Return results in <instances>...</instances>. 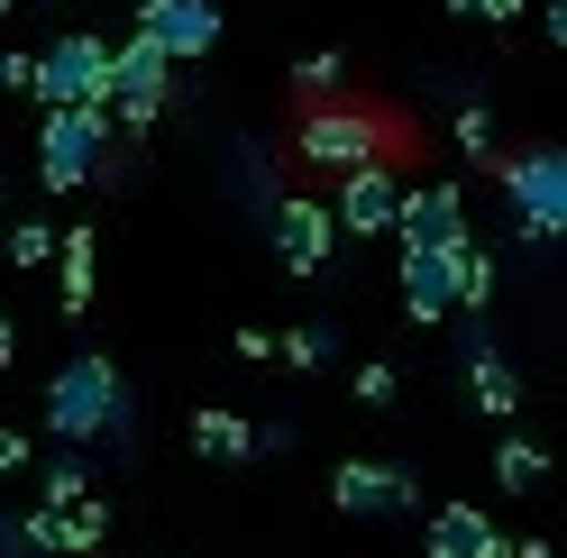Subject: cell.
<instances>
[{
  "instance_id": "6da1fadb",
  "label": "cell",
  "mask_w": 567,
  "mask_h": 558,
  "mask_svg": "<svg viewBox=\"0 0 567 558\" xmlns=\"http://www.w3.org/2000/svg\"><path fill=\"white\" fill-rule=\"evenodd\" d=\"M47 431H55L64 448L128 440V431H137V403H128V375H120V358H101V348L64 358V366L47 375Z\"/></svg>"
},
{
  "instance_id": "7a4b0ae2",
  "label": "cell",
  "mask_w": 567,
  "mask_h": 558,
  "mask_svg": "<svg viewBox=\"0 0 567 558\" xmlns=\"http://www.w3.org/2000/svg\"><path fill=\"white\" fill-rule=\"evenodd\" d=\"M293 156L321 174H358V165H394V120L367 101H311L293 120Z\"/></svg>"
},
{
  "instance_id": "3957f363",
  "label": "cell",
  "mask_w": 567,
  "mask_h": 558,
  "mask_svg": "<svg viewBox=\"0 0 567 558\" xmlns=\"http://www.w3.org/2000/svg\"><path fill=\"white\" fill-rule=\"evenodd\" d=\"M28 92H38L47 111H111V38L64 28L47 55H28Z\"/></svg>"
},
{
  "instance_id": "277c9868",
  "label": "cell",
  "mask_w": 567,
  "mask_h": 558,
  "mask_svg": "<svg viewBox=\"0 0 567 558\" xmlns=\"http://www.w3.org/2000/svg\"><path fill=\"white\" fill-rule=\"evenodd\" d=\"M494 184H504L513 220L530 248H558L567 238V147H522V156H494Z\"/></svg>"
},
{
  "instance_id": "5b68a950",
  "label": "cell",
  "mask_w": 567,
  "mask_h": 558,
  "mask_svg": "<svg viewBox=\"0 0 567 558\" xmlns=\"http://www.w3.org/2000/svg\"><path fill=\"white\" fill-rule=\"evenodd\" d=\"M111 147H120L111 111H47L38 120V184L74 193V184H92V174L111 165Z\"/></svg>"
},
{
  "instance_id": "8992f818",
  "label": "cell",
  "mask_w": 567,
  "mask_h": 558,
  "mask_svg": "<svg viewBox=\"0 0 567 558\" xmlns=\"http://www.w3.org/2000/svg\"><path fill=\"white\" fill-rule=\"evenodd\" d=\"M266 229H275V266L284 275H330V257H339V229H330V202H311V193H275L266 202Z\"/></svg>"
},
{
  "instance_id": "52a82bcc",
  "label": "cell",
  "mask_w": 567,
  "mask_h": 558,
  "mask_svg": "<svg viewBox=\"0 0 567 558\" xmlns=\"http://www.w3.org/2000/svg\"><path fill=\"white\" fill-rule=\"evenodd\" d=\"M128 38H147L165 64H202L220 46V0H147V10L128 19Z\"/></svg>"
},
{
  "instance_id": "ba28073f",
  "label": "cell",
  "mask_w": 567,
  "mask_h": 558,
  "mask_svg": "<svg viewBox=\"0 0 567 558\" xmlns=\"http://www.w3.org/2000/svg\"><path fill=\"white\" fill-rule=\"evenodd\" d=\"M330 504H339L348 521H403V513L421 504V485H412L394 458H348V467H330Z\"/></svg>"
},
{
  "instance_id": "9c48e42d",
  "label": "cell",
  "mask_w": 567,
  "mask_h": 558,
  "mask_svg": "<svg viewBox=\"0 0 567 558\" xmlns=\"http://www.w3.org/2000/svg\"><path fill=\"white\" fill-rule=\"evenodd\" d=\"M394 238H403V257H440V248H457V238H467V193H457V184H403Z\"/></svg>"
},
{
  "instance_id": "30bf717a",
  "label": "cell",
  "mask_w": 567,
  "mask_h": 558,
  "mask_svg": "<svg viewBox=\"0 0 567 558\" xmlns=\"http://www.w3.org/2000/svg\"><path fill=\"white\" fill-rule=\"evenodd\" d=\"M394 211H403V174H394V165H358V174H339L330 229H348V238H394Z\"/></svg>"
},
{
  "instance_id": "8fae6325",
  "label": "cell",
  "mask_w": 567,
  "mask_h": 558,
  "mask_svg": "<svg viewBox=\"0 0 567 558\" xmlns=\"http://www.w3.org/2000/svg\"><path fill=\"white\" fill-rule=\"evenodd\" d=\"M28 521V549L38 558H92L101 540H111V504L101 495H83L74 513H19Z\"/></svg>"
},
{
  "instance_id": "7c38bea8",
  "label": "cell",
  "mask_w": 567,
  "mask_h": 558,
  "mask_svg": "<svg viewBox=\"0 0 567 558\" xmlns=\"http://www.w3.org/2000/svg\"><path fill=\"white\" fill-rule=\"evenodd\" d=\"M494 540H504V531H494L485 504H440L431 531H421V549H431V558H485Z\"/></svg>"
},
{
  "instance_id": "4fadbf2b",
  "label": "cell",
  "mask_w": 567,
  "mask_h": 558,
  "mask_svg": "<svg viewBox=\"0 0 567 558\" xmlns=\"http://www.w3.org/2000/svg\"><path fill=\"white\" fill-rule=\"evenodd\" d=\"M193 448H202L210 467H247V458H257V422L229 412V403H202L193 412Z\"/></svg>"
},
{
  "instance_id": "5bb4252c",
  "label": "cell",
  "mask_w": 567,
  "mask_h": 558,
  "mask_svg": "<svg viewBox=\"0 0 567 558\" xmlns=\"http://www.w3.org/2000/svg\"><path fill=\"white\" fill-rule=\"evenodd\" d=\"M55 285H64L55 311H92V285H101V238L92 229H55Z\"/></svg>"
},
{
  "instance_id": "9a60e30c",
  "label": "cell",
  "mask_w": 567,
  "mask_h": 558,
  "mask_svg": "<svg viewBox=\"0 0 567 558\" xmlns=\"http://www.w3.org/2000/svg\"><path fill=\"white\" fill-rule=\"evenodd\" d=\"M449 311H457V293H449V248H440V257H403V321L431 330V321H449Z\"/></svg>"
},
{
  "instance_id": "2e32d148",
  "label": "cell",
  "mask_w": 567,
  "mask_h": 558,
  "mask_svg": "<svg viewBox=\"0 0 567 558\" xmlns=\"http://www.w3.org/2000/svg\"><path fill=\"white\" fill-rule=\"evenodd\" d=\"M467 403L485 412V422H513V403H522V375L494 358V348H476L467 358Z\"/></svg>"
},
{
  "instance_id": "e0dca14e",
  "label": "cell",
  "mask_w": 567,
  "mask_h": 558,
  "mask_svg": "<svg viewBox=\"0 0 567 558\" xmlns=\"http://www.w3.org/2000/svg\"><path fill=\"white\" fill-rule=\"evenodd\" d=\"M449 293H457V311H485L494 302V257L476 248V238H457V248H449Z\"/></svg>"
},
{
  "instance_id": "ac0fdd59",
  "label": "cell",
  "mask_w": 567,
  "mask_h": 558,
  "mask_svg": "<svg viewBox=\"0 0 567 558\" xmlns=\"http://www.w3.org/2000/svg\"><path fill=\"white\" fill-rule=\"evenodd\" d=\"M540 476H549V448L540 440H504V448H494V485H504V495H540Z\"/></svg>"
},
{
  "instance_id": "d6986e66",
  "label": "cell",
  "mask_w": 567,
  "mask_h": 558,
  "mask_svg": "<svg viewBox=\"0 0 567 558\" xmlns=\"http://www.w3.org/2000/svg\"><path fill=\"white\" fill-rule=\"evenodd\" d=\"M38 495H47V504H38V513H74V504H83V495H92V467H83V458H74V448H55V458H47V467H38Z\"/></svg>"
},
{
  "instance_id": "ffe728a7",
  "label": "cell",
  "mask_w": 567,
  "mask_h": 558,
  "mask_svg": "<svg viewBox=\"0 0 567 558\" xmlns=\"http://www.w3.org/2000/svg\"><path fill=\"white\" fill-rule=\"evenodd\" d=\"M457 156L494 174V111H485V101H457Z\"/></svg>"
},
{
  "instance_id": "44dd1931",
  "label": "cell",
  "mask_w": 567,
  "mask_h": 558,
  "mask_svg": "<svg viewBox=\"0 0 567 558\" xmlns=\"http://www.w3.org/2000/svg\"><path fill=\"white\" fill-rule=\"evenodd\" d=\"M348 394H358L367 412H384V403H394V394H403V366H394V358H367L358 375H348Z\"/></svg>"
},
{
  "instance_id": "7402d4cb",
  "label": "cell",
  "mask_w": 567,
  "mask_h": 558,
  "mask_svg": "<svg viewBox=\"0 0 567 558\" xmlns=\"http://www.w3.org/2000/svg\"><path fill=\"white\" fill-rule=\"evenodd\" d=\"M10 266H55V220H10Z\"/></svg>"
},
{
  "instance_id": "603a6c76",
  "label": "cell",
  "mask_w": 567,
  "mask_h": 558,
  "mask_svg": "<svg viewBox=\"0 0 567 558\" xmlns=\"http://www.w3.org/2000/svg\"><path fill=\"white\" fill-rule=\"evenodd\" d=\"M339 74H348V64H339L330 46H321V55H302V64H293V83H302L311 101H339Z\"/></svg>"
},
{
  "instance_id": "cb8c5ba5",
  "label": "cell",
  "mask_w": 567,
  "mask_h": 558,
  "mask_svg": "<svg viewBox=\"0 0 567 558\" xmlns=\"http://www.w3.org/2000/svg\"><path fill=\"white\" fill-rule=\"evenodd\" d=\"M330 330H284V366H330Z\"/></svg>"
},
{
  "instance_id": "d4e9b609",
  "label": "cell",
  "mask_w": 567,
  "mask_h": 558,
  "mask_svg": "<svg viewBox=\"0 0 567 558\" xmlns=\"http://www.w3.org/2000/svg\"><path fill=\"white\" fill-rule=\"evenodd\" d=\"M238 358H247V366H266V358H275V330L247 321V330H238Z\"/></svg>"
},
{
  "instance_id": "484cf974",
  "label": "cell",
  "mask_w": 567,
  "mask_h": 558,
  "mask_svg": "<svg viewBox=\"0 0 567 558\" xmlns=\"http://www.w3.org/2000/svg\"><path fill=\"white\" fill-rule=\"evenodd\" d=\"M0 558H38V549H28V521H19V513H0Z\"/></svg>"
},
{
  "instance_id": "4316f807",
  "label": "cell",
  "mask_w": 567,
  "mask_h": 558,
  "mask_svg": "<svg viewBox=\"0 0 567 558\" xmlns=\"http://www.w3.org/2000/svg\"><path fill=\"white\" fill-rule=\"evenodd\" d=\"M530 10H540V38H549V46H567V0H530Z\"/></svg>"
},
{
  "instance_id": "83f0119b",
  "label": "cell",
  "mask_w": 567,
  "mask_h": 558,
  "mask_svg": "<svg viewBox=\"0 0 567 558\" xmlns=\"http://www.w3.org/2000/svg\"><path fill=\"white\" fill-rule=\"evenodd\" d=\"M19 467H28V440H19V431H0V476H19Z\"/></svg>"
},
{
  "instance_id": "f1b7e54d",
  "label": "cell",
  "mask_w": 567,
  "mask_h": 558,
  "mask_svg": "<svg viewBox=\"0 0 567 558\" xmlns=\"http://www.w3.org/2000/svg\"><path fill=\"white\" fill-rule=\"evenodd\" d=\"M0 92H28V55H0Z\"/></svg>"
},
{
  "instance_id": "f546056e",
  "label": "cell",
  "mask_w": 567,
  "mask_h": 558,
  "mask_svg": "<svg viewBox=\"0 0 567 558\" xmlns=\"http://www.w3.org/2000/svg\"><path fill=\"white\" fill-rule=\"evenodd\" d=\"M10 358H19V330H10V311H0V375H10Z\"/></svg>"
},
{
  "instance_id": "4dcf8cb0",
  "label": "cell",
  "mask_w": 567,
  "mask_h": 558,
  "mask_svg": "<svg viewBox=\"0 0 567 558\" xmlns=\"http://www.w3.org/2000/svg\"><path fill=\"white\" fill-rule=\"evenodd\" d=\"M522 10H530V0H485V19H494V28H504V19H522Z\"/></svg>"
},
{
  "instance_id": "1f68e13d",
  "label": "cell",
  "mask_w": 567,
  "mask_h": 558,
  "mask_svg": "<svg viewBox=\"0 0 567 558\" xmlns=\"http://www.w3.org/2000/svg\"><path fill=\"white\" fill-rule=\"evenodd\" d=\"M449 10H457V19H485V0H449Z\"/></svg>"
},
{
  "instance_id": "d6a6232c",
  "label": "cell",
  "mask_w": 567,
  "mask_h": 558,
  "mask_svg": "<svg viewBox=\"0 0 567 558\" xmlns=\"http://www.w3.org/2000/svg\"><path fill=\"white\" fill-rule=\"evenodd\" d=\"M485 558H513V540H494V549H485Z\"/></svg>"
},
{
  "instance_id": "836d02e7",
  "label": "cell",
  "mask_w": 567,
  "mask_h": 558,
  "mask_svg": "<svg viewBox=\"0 0 567 558\" xmlns=\"http://www.w3.org/2000/svg\"><path fill=\"white\" fill-rule=\"evenodd\" d=\"M0 19H19V0H0Z\"/></svg>"
},
{
  "instance_id": "e575fe53",
  "label": "cell",
  "mask_w": 567,
  "mask_h": 558,
  "mask_svg": "<svg viewBox=\"0 0 567 558\" xmlns=\"http://www.w3.org/2000/svg\"><path fill=\"white\" fill-rule=\"evenodd\" d=\"M156 558H165V549H156Z\"/></svg>"
}]
</instances>
